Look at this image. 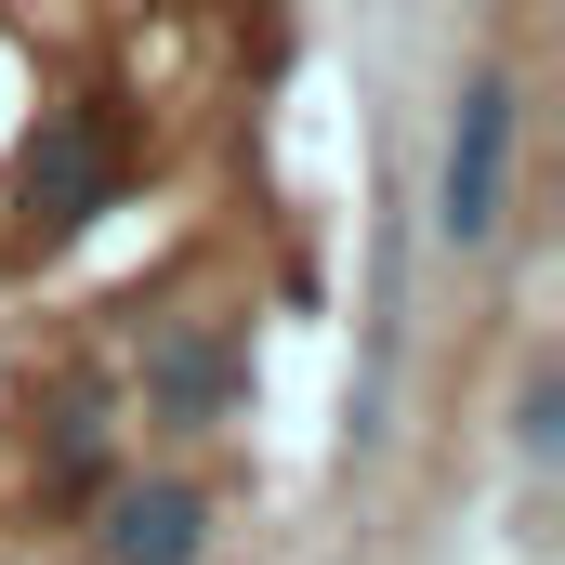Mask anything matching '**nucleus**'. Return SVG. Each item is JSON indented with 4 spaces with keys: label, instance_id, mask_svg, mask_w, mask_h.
<instances>
[{
    "label": "nucleus",
    "instance_id": "f257e3e1",
    "mask_svg": "<svg viewBox=\"0 0 565 565\" xmlns=\"http://www.w3.org/2000/svg\"><path fill=\"white\" fill-rule=\"evenodd\" d=\"M106 198H119V145H106V119H53V132L26 145V237H79Z\"/></svg>",
    "mask_w": 565,
    "mask_h": 565
},
{
    "label": "nucleus",
    "instance_id": "f03ea898",
    "mask_svg": "<svg viewBox=\"0 0 565 565\" xmlns=\"http://www.w3.org/2000/svg\"><path fill=\"white\" fill-rule=\"evenodd\" d=\"M500 184H513V93L473 79L460 93V132H447V237H487L500 224Z\"/></svg>",
    "mask_w": 565,
    "mask_h": 565
},
{
    "label": "nucleus",
    "instance_id": "20e7f679",
    "mask_svg": "<svg viewBox=\"0 0 565 565\" xmlns=\"http://www.w3.org/2000/svg\"><path fill=\"white\" fill-rule=\"evenodd\" d=\"M158 382H171V408H211V395H224L237 369H224L211 342H171V355H158Z\"/></svg>",
    "mask_w": 565,
    "mask_h": 565
},
{
    "label": "nucleus",
    "instance_id": "7ed1b4c3",
    "mask_svg": "<svg viewBox=\"0 0 565 565\" xmlns=\"http://www.w3.org/2000/svg\"><path fill=\"white\" fill-rule=\"evenodd\" d=\"M106 553H119V565H198V500H184V487H145V500H119Z\"/></svg>",
    "mask_w": 565,
    "mask_h": 565
}]
</instances>
